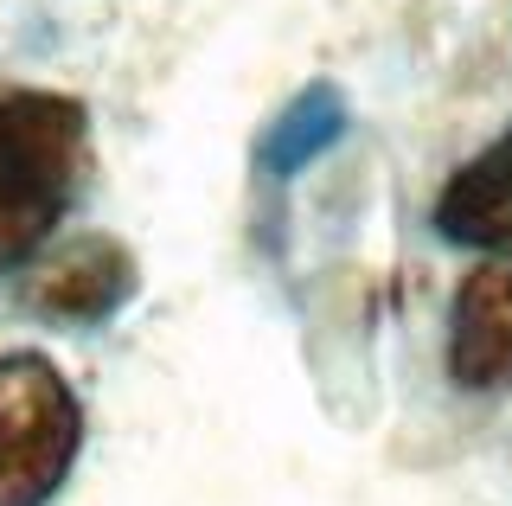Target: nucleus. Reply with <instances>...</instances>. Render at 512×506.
<instances>
[{
    "instance_id": "obj_1",
    "label": "nucleus",
    "mask_w": 512,
    "mask_h": 506,
    "mask_svg": "<svg viewBox=\"0 0 512 506\" xmlns=\"http://www.w3.org/2000/svg\"><path fill=\"white\" fill-rule=\"evenodd\" d=\"M84 173V103L58 97V90H0V270L26 263L58 231Z\"/></svg>"
},
{
    "instance_id": "obj_3",
    "label": "nucleus",
    "mask_w": 512,
    "mask_h": 506,
    "mask_svg": "<svg viewBox=\"0 0 512 506\" xmlns=\"http://www.w3.org/2000/svg\"><path fill=\"white\" fill-rule=\"evenodd\" d=\"M448 372L461 391H512V257H487L455 289Z\"/></svg>"
},
{
    "instance_id": "obj_6",
    "label": "nucleus",
    "mask_w": 512,
    "mask_h": 506,
    "mask_svg": "<svg viewBox=\"0 0 512 506\" xmlns=\"http://www.w3.org/2000/svg\"><path fill=\"white\" fill-rule=\"evenodd\" d=\"M340 135H346V97L333 84H314L308 97H295L276 116V129L263 141V161L276 173H295V167H308L320 148H333Z\"/></svg>"
},
{
    "instance_id": "obj_4",
    "label": "nucleus",
    "mask_w": 512,
    "mask_h": 506,
    "mask_svg": "<svg viewBox=\"0 0 512 506\" xmlns=\"http://www.w3.org/2000/svg\"><path fill=\"white\" fill-rule=\"evenodd\" d=\"M128 295H135V263H128V250L109 244V237H77L71 250H58V257L32 276V308H39L45 321H64V327L103 321Z\"/></svg>"
},
{
    "instance_id": "obj_5",
    "label": "nucleus",
    "mask_w": 512,
    "mask_h": 506,
    "mask_svg": "<svg viewBox=\"0 0 512 506\" xmlns=\"http://www.w3.org/2000/svg\"><path fill=\"white\" fill-rule=\"evenodd\" d=\"M436 231L468 250H512V129L442 186Z\"/></svg>"
},
{
    "instance_id": "obj_2",
    "label": "nucleus",
    "mask_w": 512,
    "mask_h": 506,
    "mask_svg": "<svg viewBox=\"0 0 512 506\" xmlns=\"http://www.w3.org/2000/svg\"><path fill=\"white\" fill-rule=\"evenodd\" d=\"M84 442V410L39 353H0V506H45Z\"/></svg>"
}]
</instances>
